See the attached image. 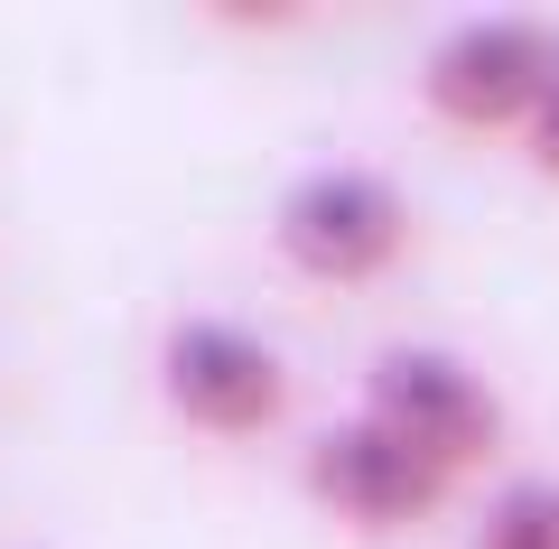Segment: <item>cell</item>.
<instances>
[{
    "mask_svg": "<svg viewBox=\"0 0 559 549\" xmlns=\"http://www.w3.org/2000/svg\"><path fill=\"white\" fill-rule=\"evenodd\" d=\"M159 401L205 438H261L289 419V363L224 317H178L159 335Z\"/></svg>",
    "mask_w": 559,
    "mask_h": 549,
    "instance_id": "obj_5",
    "label": "cell"
},
{
    "mask_svg": "<svg viewBox=\"0 0 559 549\" xmlns=\"http://www.w3.org/2000/svg\"><path fill=\"white\" fill-rule=\"evenodd\" d=\"M364 410H373L382 429H401L419 456H439L448 475L485 466V456L503 447L495 382H485L466 354H448V345H382L373 363H364Z\"/></svg>",
    "mask_w": 559,
    "mask_h": 549,
    "instance_id": "obj_3",
    "label": "cell"
},
{
    "mask_svg": "<svg viewBox=\"0 0 559 549\" xmlns=\"http://www.w3.org/2000/svg\"><path fill=\"white\" fill-rule=\"evenodd\" d=\"M559 84V28L532 10H485L457 20L429 57H419V103L448 121V131H532L540 103Z\"/></svg>",
    "mask_w": 559,
    "mask_h": 549,
    "instance_id": "obj_1",
    "label": "cell"
},
{
    "mask_svg": "<svg viewBox=\"0 0 559 549\" xmlns=\"http://www.w3.org/2000/svg\"><path fill=\"white\" fill-rule=\"evenodd\" d=\"M271 242L299 279L364 289L411 252V196L382 168H308L271 215Z\"/></svg>",
    "mask_w": 559,
    "mask_h": 549,
    "instance_id": "obj_2",
    "label": "cell"
},
{
    "mask_svg": "<svg viewBox=\"0 0 559 549\" xmlns=\"http://www.w3.org/2000/svg\"><path fill=\"white\" fill-rule=\"evenodd\" d=\"M522 140H532V168H540V177H559V84H550V103H540V121H532Z\"/></svg>",
    "mask_w": 559,
    "mask_h": 549,
    "instance_id": "obj_7",
    "label": "cell"
},
{
    "mask_svg": "<svg viewBox=\"0 0 559 549\" xmlns=\"http://www.w3.org/2000/svg\"><path fill=\"white\" fill-rule=\"evenodd\" d=\"M299 485H308V503H326L355 530H419L448 503L457 475L439 456H419L401 429H382L373 410H355V419H336V429H318L299 447Z\"/></svg>",
    "mask_w": 559,
    "mask_h": 549,
    "instance_id": "obj_4",
    "label": "cell"
},
{
    "mask_svg": "<svg viewBox=\"0 0 559 549\" xmlns=\"http://www.w3.org/2000/svg\"><path fill=\"white\" fill-rule=\"evenodd\" d=\"M476 549H559V485H503L485 503Z\"/></svg>",
    "mask_w": 559,
    "mask_h": 549,
    "instance_id": "obj_6",
    "label": "cell"
}]
</instances>
